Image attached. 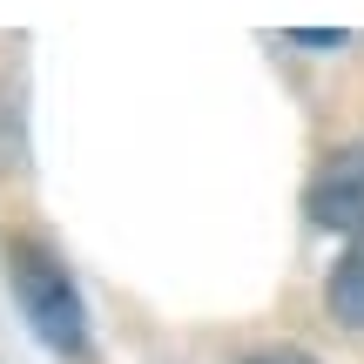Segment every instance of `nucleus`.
Listing matches in <instances>:
<instances>
[{
  "mask_svg": "<svg viewBox=\"0 0 364 364\" xmlns=\"http://www.w3.org/2000/svg\"><path fill=\"white\" fill-rule=\"evenodd\" d=\"M243 364H317L311 351H297V344H270V351H250Z\"/></svg>",
  "mask_w": 364,
  "mask_h": 364,
  "instance_id": "obj_4",
  "label": "nucleus"
},
{
  "mask_svg": "<svg viewBox=\"0 0 364 364\" xmlns=\"http://www.w3.org/2000/svg\"><path fill=\"white\" fill-rule=\"evenodd\" d=\"M304 216L317 230H331V236H351V243L364 236V142L331 149L311 169V182H304Z\"/></svg>",
  "mask_w": 364,
  "mask_h": 364,
  "instance_id": "obj_2",
  "label": "nucleus"
},
{
  "mask_svg": "<svg viewBox=\"0 0 364 364\" xmlns=\"http://www.w3.org/2000/svg\"><path fill=\"white\" fill-rule=\"evenodd\" d=\"M290 48H311V54H331V48H344V41H351V34H304V27H290Z\"/></svg>",
  "mask_w": 364,
  "mask_h": 364,
  "instance_id": "obj_5",
  "label": "nucleus"
},
{
  "mask_svg": "<svg viewBox=\"0 0 364 364\" xmlns=\"http://www.w3.org/2000/svg\"><path fill=\"white\" fill-rule=\"evenodd\" d=\"M324 304H331V317H338V324L364 331V236L338 257V270H331V284H324Z\"/></svg>",
  "mask_w": 364,
  "mask_h": 364,
  "instance_id": "obj_3",
  "label": "nucleus"
},
{
  "mask_svg": "<svg viewBox=\"0 0 364 364\" xmlns=\"http://www.w3.org/2000/svg\"><path fill=\"white\" fill-rule=\"evenodd\" d=\"M0 270H7V290L21 304L27 331L48 344L54 358H88V304H81L75 277H68L61 250L48 236H7L0 243Z\"/></svg>",
  "mask_w": 364,
  "mask_h": 364,
  "instance_id": "obj_1",
  "label": "nucleus"
}]
</instances>
